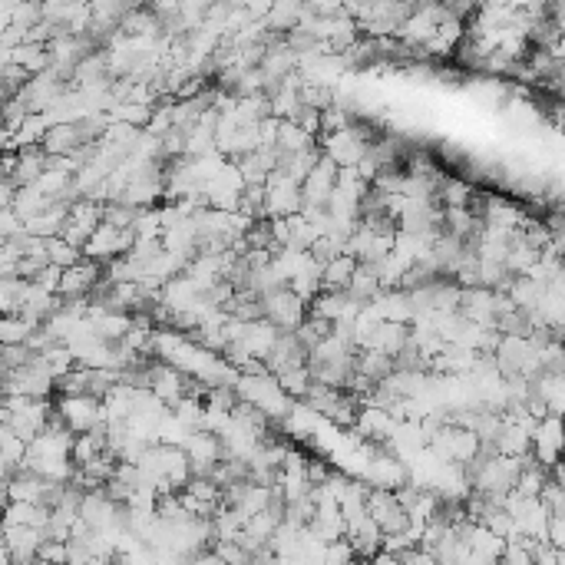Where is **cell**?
Returning <instances> with one entry per match:
<instances>
[{
	"label": "cell",
	"instance_id": "5b68a950",
	"mask_svg": "<svg viewBox=\"0 0 565 565\" xmlns=\"http://www.w3.org/2000/svg\"><path fill=\"white\" fill-rule=\"evenodd\" d=\"M357 258L354 255H341L334 258L331 265H324V291H347L354 281V271H357Z\"/></svg>",
	"mask_w": 565,
	"mask_h": 565
},
{
	"label": "cell",
	"instance_id": "8992f818",
	"mask_svg": "<svg viewBox=\"0 0 565 565\" xmlns=\"http://www.w3.org/2000/svg\"><path fill=\"white\" fill-rule=\"evenodd\" d=\"M278 384L288 397H308V390L314 387L311 367H298V371H285L278 374Z\"/></svg>",
	"mask_w": 565,
	"mask_h": 565
},
{
	"label": "cell",
	"instance_id": "3957f363",
	"mask_svg": "<svg viewBox=\"0 0 565 565\" xmlns=\"http://www.w3.org/2000/svg\"><path fill=\"white\" fill-rule=\"evenodd\" d=\"M262 304H265V321L275 324L281 334H295L304 324V318L311 314L308 304H304L291 288L275 291V295H268Z\"/></svg>",
	"mask_w": 565,
	"mask_h": 565
},
{
	"label": "cell",
	"instance_id": "7a4b0ae2",
	"mask_svg": "<svg viewBox=\"0 0 565 565\" xmlns=\"http://www.w3.org/2000/svg\"><path fill=\"white\" fill-rule=\"evenodd\" d=\"M532 460H536L542 470H556L565 460V420L562 417H546L536 423L532 430Z\"/></svg>",
	"mask_w": 565,
	"mask_h": 565
},
{
	"label": "cell",
	"instance_id": "277c9868",
	"mask_svg": "<svg viewBox=\"0 0 565 565\" xmlns=\"http://www.w3.org/2000/svg\"><path fill=\"white\" fill-rule=\"evenodd\" d=\"M357 433H361V437H367V440H390L397 433V417L390 414V410H384V407H364L361 414H357Z\"/></svg>",
	"mask_w": 565,
	"mask_h": 565
},
{
	"label": "cell",
	"instance_id": "6da1fadb",
	"mask_svg": "<svg viewBox=\"0 0 565 565\" xmlns=\"http://www.w3.org/2000/svg\"><path fill=\"white\" fill-rule=\"evenodd\" d=\"M57 414L67 423V430L73 437H83V433H93L96 427L106 423V410L100 397H60L57 400Z\"/></svg>",
	"mask_w": 565,
	"mask_h": 565
},
{
	"label": "cell",
	"instance_id": "9c48e42d",
	"mask_svg": "<svg viewBox=\"0 0 565 565\" xmlns=\"http://www.w3.org/2000/svg\"><path fill=\"white\" fill-rule=\"evenodd\" d=\"M549 53H552V57H556L559 63H562V67H565V34L556 40V43H552V47H549Z\"/></svg>",
	"mask_w": 565,
	"mask_h": 565
},
{
	"label": "cell",
	"instance_id": "ba28073f",
	"mask_svg": "<svg viewBox=\"0 0 565 565\" xmlns=\"http://www.w3.org/2000/svg\"><path fill=\"white\" fill-rule=\"evenodd\" d=\"M549 546H556L565 552V516H552V526H549Z\"/></svg>",
	"mask_w": 565,
	"mask_h": 565
},
{
	"label": "cell",
	"instance_id": "52a82bcc",
	"mask_svg": "<svg viewBox=\"0 0 565 565\" xmlns=\"http://www.w3.org/2000/svg\"><path fill=\"white\" fill-rule=\"evenodd\" d=\"M80 248H73L70 242H63V238H50L47 242V258H50V265H57V268H73V265H80Z\"/></svg>",
	"mask_w": 565,
	"mask_h": 565
}]
</instances>
